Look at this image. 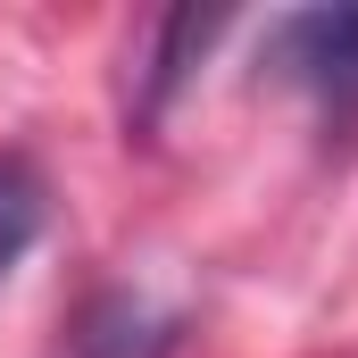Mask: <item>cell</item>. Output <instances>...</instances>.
<instances>
[{"label":"cell","mask_w":358,"mask_h":358,"mask_svg":"<svg viewBox=\"0 0 358 358\" xmlns=\"http://www.w3.org/2000/svg\"><path fill=\"white\" fill-rule=\"evenodd\" d=\"M267 67L325 108H358V8H300L267 34Z\"/></svg>","instance_id":"1"},{"label":"cell","mask_w":358,"mask_h":358,"mask_svg":"<svg viewBox=\"0 0 358 358\" xmlns=\"http://www.w3.org/2000/svg\"><path fill=\"white\" fill-rule=\"evenodd\" d=\"M42 208H50L42 176H34L25 159H8V150H0V275L42 242Z\"/></svg>","instance_id":"2"},{"label":"cell","mask_w":358,"mask_h":358,"mask_svg":"<svg viewBox=\"0 0 358 358\" xmlns=\"http://www.w3.org/2000/svg\"><path fill=\"white\" fill-rule=\"evenodd\" d=\"M217 42V17H167L159 25V50H150V108L167 100V84L183 76V59H200Z\"/></svg>","instance_id":"3"}]
</instances>
